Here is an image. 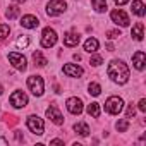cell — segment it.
I'll use <instances>...</instances> for the list:
<instances>
[{
	"label": "cell",
	"instance_id": "obj_1",
	"mask_svg": "<svg viewBox=\"0 0 146 146\" xmlns=\"http://www.w3.org/2000/svg\"><path fill=\"white\" fill-rule=\"evenodd\" d=\"M107 74L115 84H125L129 81V67L122 60H112L108 64Z\"/></svg>",
	"mask_w": 146,
	"mask_h": 146
},
{
	"label": "cell",
	"instance_id": "obj_2",
	"mask_svg": "<svg viewBox=\"0 0 146 146\" xmlns=\"http://www.w3.org/2000/svg\"><path fill=\"white\" fill-rule=\"evenodd\" d=\"M28 88L35 96H41L45 91V83L41 76H29L28 78Z\"/></svg>",
	"mask_w": 146,
	"mask_h": 146
},
{
	"label": "cell",
	"instance_id": "obj_3",
	"mask_svg": "<svg viewBox=\"0 0 146 146\" xmlns=\"http://www.w3.org/2000/svg\"><path fill=\"white\" fill-rule=\"evenodd\" d=\"M124 108V100L120 96H110L107 102H105V110L112 115H119Z\"/></svg>",
	"mask_w": 146,
	"mask_h": 146
},
{
	"label": "cell",
	"instance_id": "obj_4",
	"mask_svg": "<svg viewBox=\"0 0 146 146\" xmlns=\"http://www.w3.org/2000/svg\"><path fill=\"white\" fill-rule=\"evenodd\" d=\"M26 124H28V129L33 134H36V136H41L45 132V124H43V120L38 115H29L28 120H26Z\"/></svg>",
	"mask_w": 146,
	"mask_h": 146
},
{
	"label": "cell",
	"instance_id": "obj_5",
	"mask_svg": "<svg viewBox=\"0 0 146 146\" xmlns=\"http://www.w3.org/2000/svg\"><path fill=\"white\" fill-rule=\"evenodd\" d=\"M57 43V33L52 28H45L41 33V46L43 48H52Z\"/></svg>",
	"mask_w": 146,
	"mask_h": 146
},
{
	"label": "cell",
	"instance_id": "obj_6",
	"mask_svg": "<svg viewBox=\"0 0 146 146\" xmlns=\"http://www.w3.org/2000/svg\"><path fill=\"white\" fill-rule=\"evenodd\" d=\"M9 62L17 69V70H26L28 69V62H26V57L19 52H11L9 53Z\"/></svg>",
	"mask_w": 146,
	"mask_h": 146
},
{
	"label": "cell",
	"instance_id": "obj_7",
	"mask_svg": "<svg viewBox=\"0 0 146 146\" xmlns=\"http://www.w3.org/2000/svg\"><path fill=\"white\" fill-rule=\"evenodd\" d=\"M65 9H67V4L64 0H52L46 5V14L48 16H60Z\"/></svg>",
	"mask_w": 146,
	"mask_h": 146
},
{
	"label": "cell",
	"instance_id": "obj_8",
	"mask_svg": "<svg viewBox=\"0 0 146 146\" xmlns=\"http://www.w3.org/2000/svg\"><path fill=\"white\" fill-rule=\"evenodd\" d=\"M110 17H112V21L117 24V26H122V28H127L129 24H131V21H129V16L122 11V9H115V11H112L110 12Z\"/></svg>",
	"mask_w": 146,
	"mask_h": 146
},
{
	"label": "cell",
	"instance_id": "obj_9",
	"mask_svg": "<svg viewBox=\"0 0 146 146\" xmlns=\"http://www.w3.org/2000/svg\"><path fill=\"white\" fill-rule=\"evenodd\" d=\"M9 102H11V105H12L14 108H24V107L28 105V96H26L24 91H14V93L11 95Z\"/></svg>",
	"mask_w": 146,
	"mask_h": 146
},
{
	"label": "cell",
	"instance_id": "obj_10",
	"mask_svg": "<svg viewBox=\"0 0 146 146\" xmlns=\"http://www.w3.org/2000/svg\"><path fill=\"white\" fill-rule=\"evenodd\" d=\"M46 117H48L53 124H57V125H62V124H64V115L60 113V110L57 108V105H50V107L46 108Z\"/></svg>",
	"mask_w": 146,
	"mask_h": 146
},
{
	"label": "cell",
	"instance_id": "obj_11",
	"mask_svg": "<svg viewBox=\"0 0 146 146\" xmlns=\"http://www.w3.org/2000/svg\"><path fill=\"white\" fill-rule=\"evenodd\" d=\"M65 107H67V110H69L72 115H79V113L83 112V102H81L79 98H76V96L69 98V100L65 102Z\"/></svg>",
	"mask_w": 146,
	"mask_h": 146
},
{
	"label": "cell",
	"instance_id": "obj_12",
	"mask_svg": "<svg viewBox=\"0 0 146 146\" xmlns=\"http://www.w3.org/2000/svg\"><path fill=\"white\" fill-rule=\"evenodd\" d=\"M64 74H67L70 78H81L83 76V67H79L76 64H67V65H64Z\"/></svg>",
	"mask_w": 146,
	"mask_h": 146
},
{
	"label": "cell",
	"instance_id": "obj_13",
	"mask_svg": "<svg viewBox=\"0 0 146 146\" xmlns=\"http://www.w3.org/2000/svg\"><path fill=\"white\" fill-rule=\"evenodd\" d=\"M79 35L78 33H74V31H67L65 35H64V45L65 46H78V43H79Z\"/></svg>",
	"mask_w": 146,
	"mask_h": 146
},
{
	"label": "cell",
	"instance_id": "obj_14",
	"mask_svg": "<svg viewBox=\"0 0 146 146\" xmlns=\"http://www.w3.org/2000/svg\"><path fill=\"white\" fill-rule=\"evenodd\" d=\"M38 24H40L38 17H35V16H31V14L23 16V19H21V26L26 28V29H35V28H38Z\"/></svg>",
	"mask_w": 146,
	"mask_h": 146
},
{
	"label": "cell",
	"instance_id": "obj_15",
	"mask_svg": "<svg viewBox=\"0 0 146 146\" xmlns=\"http://www.w3.org/2000/svg\"><path fill=\"white\" fill-rule=\"evenodd\" d=\"M132 64L137 70H143L144 69V64H146V55L143 50H137L134 55H132Z\"/></svg>",
	"mask_w": 146,
	"mask_h": 146
},
{
	"label": "cell",
	"instance_id": "obj_16",
	"mask_svg": "<svg viewBox=\"0 0 146 146\" xmlns=\"http://www.w3.org/2000/svg\"><path fill=\"white\" fill-rule=\"evenodd\" d=\"M131 35H132V38H134L136 41H141L143 36H144V26H143V23H136V24L132 26Z\"/></svg>",
	"mask_w": 146,
	"mask_h": 146
},
{
	"label": "cell",
	"instance_id": "obj_17",
	"mask_svg": "<svg viewBox=\"0 0 146 146\" xmlns=\"http://www.w3.org/2000/svg\"><path fill=\"white\" fill-rule=\"evenodd\" d=\"M98 46H100V43H98L96 38H88V40L84 41V50H86L88 53H95V52L98 50Z\"/></svg>",
	"mask_w": 146,
	"mask_h": 146
},
{
	"label": "cell",
	"instance_id": "obj_18",
	"mask_svg": "<svg viewBox=\"0 0 146 146\" xmlns=\"http://www.w3.org/2000/svg\"><path fill=\"white\" fill-rule=\"evenodd\" d=\"M132 12H134L136 16H139V17H143V16L146 14L143 0H134V2H132Z\"/></svg>",
	"mask_w": 146,
	"mask_h": 146
},
{
	"label": "cell",
	"instance_id": "obj_19",
	"mask_svg": "<svg viewBox=\"0 0 146 146\" xmlns=\"http://www.w3.org/2000/svg\"><path fill=\"white\" fill-rule=\"evenodd\" d=\"M33 60H35V64L38 65V67H45L48 62H46V58L43 57V53L40 52V50H36L35 53H33Z\"/></svg>",
	"mask_w": 146,
	"mask_h": 146
},
{
	"label": "cell",
	"instance_id": "obj_20",
	"mask_svg": "<svg viewBox=\"0 0 146 146\" xmlns=\"http://www.w3.org/2000/svg\"><path fill=\"white\" fill-rule=\"evenodd\" d=\"M74 131H76L79 136H88V134H90V127H88V124H84V122L74 124Z\"/></svg>",
	"mask_w": 146,
	"mask_h": 146
},
{
	"label": "cell",
	"instance_id": "obj_21",
	"mask_svg": "<svg viewBox=\"0 0 146 146\" xmlns=\"http://www.w3.org/2000/svg\"><path fill=\"white\" fill-rule=\"evenodd\" d=\"M91 5L96 12H107V0H93Z\"/></svg>",
	"mask_w": 146,
	"mask_h": 146
},
{
	"label": "cell",
	"instance_id": "obj_22",
	"mask_svg": "<svg viewBox=\"0 0 146 146\" xmlns=\"http://www.w3.org/2000/svg\"><path fill=\"white\" fill-rule=\"evenodd\" d=\"M86 112H88V113H90L91 117H95V119H98V117H100V105L93 102V103H90V105H88V108H86Z\"/></svg>",
	"mask_w": 146,
	"mask_h": 146
},
{
	"label": "cell",
	"instance_id": "obj_23",
	"mask_svg": "<svg viewBox=\"0 0 146 146\" xmlns=\"http://www.w3.org/2000/svg\"><path fill=\"white\" fill-rule=\"evenodd\" d=\"M88 93L93 95V96H98V95L102 93V86H100L98 83H90V86H88Z\"/></svg>",
	"mask_w": 146,
	"mask_h": 146
},
{
	"label": "cell",
	"instance_id": "obj_24",
	"mask_svg": "<svg viewBox=\"0 0 146 146\" xmlns=\"http://www.w3.org/2000/svg\"><path fill=\"white\" fill-rule=\"evenodd\" d=\"M115 127H117L119 132H125L127 127H129V119H120V120L115 124Z\"/></svg>",
	"mask_w": 146,
	"mask_h": 146
},
{
	"label": "cell",
	"instance_id": "obj_25",
	"mask_svg": "<svg viewBox=\"0 0 146 146\" xmlns=\"http://www.w3.org/2000/svg\"><path fill=\"white\" fill-rule=\"evenodd\" d=\"M5 16H7L9 19H16V17L19 16V7H16V5H11V7L7 9Z\"/></svg>",
	"mask_w": 146,
	"mask_h": 146
},
{
	"label": "cell",
	"instance_id": "obj_26",
	"mask_svg": "<svg viewBox=\"0 0 146 146\" xmlns=\"http://www.w3.org/2000/svg\"><path fill=\"white\" fill-rule=\"evenodd\" d=\"M9 33H11V28H9L7 24H0V41L5 40V38L9 36Z\"/></svg>",
	"mask_w": 146,
	"mask_h": 146
},
{
	"label": "cell",
	"instance_id": "obj_27",
	"mask_svg": "<svg viewBox=\"0 0 146 146\" xmlns=\"http://www.w3.org/2000/svg\"><path fill=\"white\" fill-rule=\"evenodd\" d=\"M90 64H91L93 67H98V65H102V64H103V58H102L100 55H91V58H90Z\"/></svg>",
	"mask_w": 146,
	"mask_h": 146
},
{
	"label": "cell",
	"instance_id": "obj_28",
	"mask_svg": "<svg viewBox=\"0 0 146 146\" xmlns=\"http://www.w3.org/2000/svg\"><path fill=\"white\" fill-rule=\"evenodd\" d=\"M28 45H29V38H28V36H21V38L17 40V46H19V48H26Z\"/></svg>",
	"mask_w": 146,
	"mask_h": 146
},
{
	"label": "cell",
	"instance_id": "obj_29",
	"mask_svg": "<svg viewBox=\"0 0 146 146\" xmlns=\"http://www.w3.org/2000/svg\"><path fill=\"white\" fill-rule=\"evenodd\" d=\"M119 36H122L119 29H112V31H107V38H108V40H115V38H119Z\"/></svg>",
	"mask_w": 146,
	"mask_h": 146
},
{
	"label": "cell",
	"instance_id": "obj_30",
	"mask_svg": "<svg viewBox=\"0 0 146 146\" xmlns=\"http://www.w3.org/2000/svg\"><path fill=\"white\" fill-rule=\"evenodd\" d=\"M134 113H136V108H134V103H131V105L127 107V113H125V119H131V117H134Z\"/></svg>",
	"mask_w": 146,
	"mask_h": 146
},
{
	"label": "cell",
	"instance_id": "obj_31",
	"mask_svg": "<svg viewBox=\"0 0 146 146\" xmlns=\"http://www.w3.org/2000/svg\"><path fill=\"white\" fill-rule=\"evenodd\" d=\"M137 108H139L141 112H146V100H144V98H141V100H139V103H137Z\"/></svg>",
	"mask_w": 146,
	"mask_h": 146
},
{
	"label": "cell",
	"instance_id": "obj_32",
	"mask_svg": "<svg viewBox=\"0 0 146 146\" xmlns=\"http://www.w3.org/2000/svg\"><path fill=\"white\" fill-rule=\"evenodd\" d=\"M113 2H115V4H117L119 7H120V5H124V4H127V2H129V0H113Z\"/></svg>",
	"mask_w": 146,
	"mask_h": 146
},
{
	"label": "cell",
	"instance_id": "obj_33",
	"mask_svg": "<svg viewBox=\"0 0 146 146\" xmlns=\"http://www.w3.org/2000/svg\"><path fill=\"white\" fill-rule=\"evenodd\" d=\"M50 144H64V141H62V139H52Z\"/></svg>",
	"mask_w": 146,
	"mask_h": 146
},
{
	"label": "cell",
	"instance_id": "obj_34",
	"mask_svg": "<svg viewBox=\"0 0 146 146\" xmlns=\"http://www.w3.org/2000/svg\"><path fill=\"white\" fill-rule=\"evenodd\" d=\"M0 144H9V143H7V139H4V137H0Z\"/></svg>",
	"mask_w": 146,
	"mask_h": 146
},
{
	"label": "cell",
	"instance_id": "obj_35",
	"mask_svg": "<svg viewBox=\"0 0 146 146\" xmlns=\"http://www.w3.org/2000/svg\"><path fill=\"white\" fill-rule=\"evenodd\" d=\"M12 2H17V4H23V2H26V0H12Z\"/></svg>",
	"mask_w": 146,
	"mask_h": 146
},
{
	"label": "cell",
	"instance_id": "obj_36",
	"mask_svg": "<svg viewBox=\"0 0 146 146\" xmlns=\"http://www.w3.org/2000/svg\"><path fill=\"white\" fill-rule=\"evenodd\" d=\"M2 93H4V86H2V84H0V95H2Z\"/></svg>",
	"mask_w": 146,
	"mask_h": 146
}]
</instances>
